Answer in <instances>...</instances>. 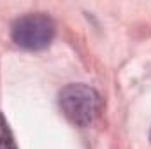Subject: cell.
I'll return each instance as SVG.
<instances>
[{
    "label": "cell",
    "mask_w": 151,
    "mask_h": 149,
    "mask_svg": "<svg viewBox=\"0 0 151 149\" xmlns=\"http://www.w3.org/2000/svg\"><path fill=\"white\" fill-rule=\"evenodd\" d=\"M0 149H18L14 144L12 133L9 130V125L2 114H0Z\"/></svg>",
    "instance_id": "3957f363"
},
{
    "label": "cell",
    "mask_w": 151,
    "mask_h": 149,
    "mask_svg": "<svg viewBox=\"0 0 151 149\" xmlns=\"http://www.w3.org/2000/svg\"><path fill=\"white\" fill-rule=\"evenodd\" d=\"M60 109L77 126H90L102 112V98L97 90L86 84H69L60 91Z\"/></svg>",
    "instance_id": "6da1fadb"
},
{
    "label": "cell",
    "mask_w": 151,
    "mask_h": 149,
    "mask_svg": "<svg viewBox=\"0 0 151 149\" xmlns=\"http://www.w3.org/2000/svg\"><path fill=\"white\" fill-rule=\"evenodd\" d=\"M150 137H151V135H150Z\"/></svg>",
    "instance_id": "277c9868"
},
{
    "label": "cell",
    "mask_w": 151,
    "mask_h": 149,
    "mask_svg": "<svg viewBox=\"0 0 151 149\" xmlns=\"http://www.w3.org/2000/svg\"><path fill=\"white\" fill-rule=\"evenodd\" d=\"M12 40L25 49H44L55 37V23L44 14H27L14 21Z\"/></svg>",
    "instance_id": "7a4b0ae2"
}]
</instances>
